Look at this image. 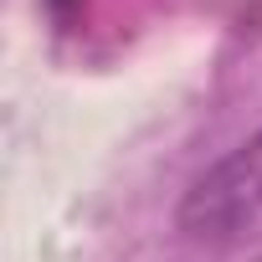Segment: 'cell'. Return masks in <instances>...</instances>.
I'll return each instance as SVG.
<instances>
[{"label": "cell", "mask_w": 262, "mask_h": 262, "mask_svg": "<svg viewBox=\"0 0 262 262\" xmlns=\"http://www.w3.org/2000/svg\"><path fill=\"white\" fill-rule=\"evenodd\" d=\"M41 11H47V21H52L57 36H72V31H82L93 0H41Z\"/></svg>", "instance_id": "cell-2"}, {"label": "cell", "mask_w": 262, "mask_h": 262, "mask_svg": "<svg viewBox=\"0 0 262 262\" xmlns=\"http://www.w3.org/2000/svg\"><path fill=\"white\" fill-rule=\"evenodd\" d=\"M180 231L206 247H257L262 242V128L190 180L175 211Z\"/></svg>", "instance_id": "cell-1"}]
</instances>
